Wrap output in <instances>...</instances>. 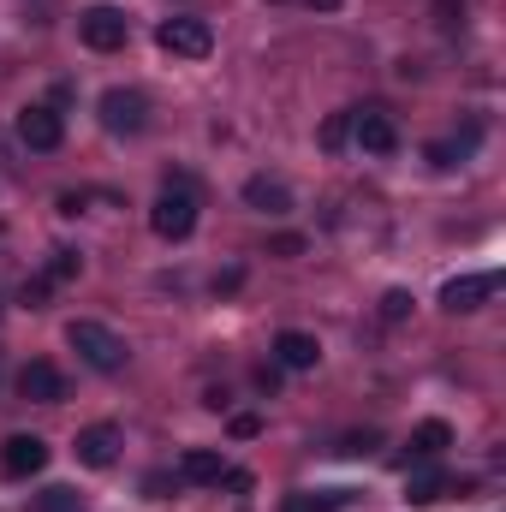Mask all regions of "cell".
I'll return each instance as SVG.
<instances>
[{
    "mask_svg": "<svg viewBox=\"0 0 506 512\" xmlns=\"http://www.w3.org/2000/svg\"><path fill=\"white\" fill-rule=\"evenodd\" d=\"M66 346H72L96 376H120V370H126V358H131L126 340H120L108 322H72V328H66Z\"/></svg>",
    "mask_w": 506,
    "mask_h": 512,
    "instance_id": "1",
    "label": "cell"
},
{
    "mask_svg": "<svg viewBox=\"0 0 506 512\" xmlns=\"http://www.w3.org/2000/svg\"><path fill=\"white\" fill-rule=\"evenodd\" d=\"M149 227H155V239H167V245L191 239V227H197V191H191L185 179H167L161 197H155V209H149Z\"/></svg>",
    "mask_w": 506,
    "mask_h": 512,
    "instance_id": "2",
    "label": "cell"
},
{
    "mask_svg": "<svg viewBox=\"0 0 506 512\" xmlns=\"http://www.w3.org/2000/svg\"><path fill=\"white\" fill-rule=\"evenodd\" d=\"M78 42L96 54H114L131 42V18L120 6H90V12H78Z\"/></svg>",
    "mask_w": 506,
    "mask_h": 512,
    "instance_id": "3",
    "label": "cell"
},
{
    "mask_svg": "<svg viewBox=\"0 0 506 512\" xmlns=\"http://www.w3.org/2000/svg\"><path fill=\"white\" fill-rule=\"evenodd\" d=\"M155 42H161L173 60H203V54L215 48V30H209V18H161Z\"/></svg>",
    "mask_w": 506,
    "mask_h": 512,
    "instance_id": "4",
    "label": "cell"
},
{
    "mask_svg": "<svg viewBox=\"0 0 506 512\" xmlns=\"http://www.w3.org/2000/svg\"><path fill=\"white\" fill-rule=\"evenodd\" d=\"M102 126L114 131V137H137V131L149 126V96H143V90H126V84H114V90L102 96Z\"/></svg>",
    "mask_w": 506,
    "mask_h": 512,
    "instance_id": "5",
    "label": "cell"
},
{
    "mask_svg": "<svg viewBox=\"0 0 506 512\" xmlns=\"http://www.w3.org/2000/svg\"><path fill=\"white\" fill-rule=\"evenodd\" d=\"M18 143H24V149H36V155L60 149V143H66V120H60V108H48V102L18 108Z\"/></svg>",
    "mask_w": 506,
    "mask_h": 512,
    "instance_id": "6",
    "label": "cell"
},
{
    "mask_svg": "<svg viewBox=\"0 0 506 512\" xmlns=\"http://www.w3.org/2000/svg\"><path fill=\"white\" fill-rule=\"evenodd\" d=\"M495 292H501V274H495V268H483V274H459V280H447V286H441V310L471 316V310H483Z\"/></svg>",
    "mask_w": 506,
    "mask_h": 512,
    "instance_id": "7",
    "label": "cell"
},
{
    "mask_svg": "<svg viewBox=\"0 0 506 512\" xmlns=\"http://www.w3.org/2000/svg\"><path fill=\"white\" fill-rule=\"evenodd\" d=\"M0 471H6L12 483L42 477V471H48V441H42V435H6V447H0Z\"/></svg>",
    "mask_w": 506,
    "mask_h": 512,
    "instance_id": "8",
    "label": "cell"
},
{
    "mask_svg": "<svg viewBox=\"0 0 506 512\" xmlns=\"http://www.w3.org/2000/svg\"><path fill=\"white\" fill-rule=\"evenodd\" d=\"M352 143L364 155H393L399 149V126L387 108H352Z\"/></svg>",
    "mask_w": 506,
    "mask_h": 512,
    "instance_id": "9",
    "label": "cell"
},
{
    "mask_svg": "<svg viewBox=\"0 0 506 512\" xmlns=\"http://www.w3.org/2000/svg\"><path fill=\"white\" fill-rule=\"evenodd\" d=\"M274 364H280V370H292V376L316 370V364H322L316 334H304V328H280V334H274Z\"/></svg>",
    "mask_w": 506,
    "mask_h": 512,
    "instance_id": "10",
    "label": "cell"
},
{
    "mask_svg": "<svg viewBox=\"0 0 506 512\" xmlns=\"http://www.w3.org/2000/svg\"><path fill=\"white\" fill-rule=\"evenodd\" d=\"M72 453H78V465H90V471H108V465L120 459V429H114V423H90V429H78Z\"/></svg>",
    "mask_w": 506,
    "mask_h": 512,
    "instance_id": "11",
    "label": "cell"
},
{
    "mask_svg": "<svg viewBox=\"0 0 506 512\" xmlns=\"http://www.w3.org/2000/svg\"><path fill=\"white\" fill-rule=\"evenodd\" d=\"M18 393H24V399H36V405H60V399H66V376H60L48 358H30V364H24V376H18Z\"/></svg>",
    "mask_w": 506,
    "mask_h": 512,
    "instance_id": "12",
    "label": "cell"
},
{
    "mask_svg": "<svg viewBox=\"0 0 506 512\" xmlns=\"http://www.w3.org/2000/svg\"><path fill=\"white\" fill-rule=\"evenodd\" d=\"M441 495H447V471H441V459H423V465L405 471V501H411V507H435Z\"/></svg>",
    "mask_w": 506,
    "mask_h": 512,
    "instance_id": "13",
    "label": "cell"
},
{
    "mask_svg": "<svg viewBox=\"0 0 506 512\" xmlns=\"http://www.w3.org/2000/svg\"><path fill=\"white\" fill-rule=\"evenodd\" d=\"M453 447V429L441 423V417H429V423H417L411 429V441H405V465H423V459H441Z\"/></svg>",
    "mask_w": 506,
    "mask_h": 512,
    "instance_id": "14",
    "label": "cell"
},
{
    "mask_svg": "<svg viewBox=\"0 0 506 512\" xmlns=\"http://www.w3.org/2000/svg\"><path fill=\"white\" fill-rule=\"evenodd\" d=\"M179 477H185V483H227L233 465H227L215 447H185V453H179Z\"/></svg>",
    "mask_w": 506,
    "mask_h": 512,
    "instance_id": "15",
    "label": "cell"
},
{
    "mask_svg": "<svg viewBox=\"0 0 506 512\" xmlns=\"http://www.w3.org/2000/svg\"><path fill=\"white\" fill-rule=\"evenodd\" d=\"M352 507V489H292L280 495V512H340Z\"/></svg>",
    "mask_w": 506,
    "mask_h": 512,
    "instance_id": "16",
    "label": "cell"
},
{
    "mask_svg": "<svg viewBox=\"0 0 506 512\" xmlns=\"http://www.w3.org/2000/svg\"><path fill=\"white\" fill-rule=\"evenodd\" d=\"M245 203H251L256 215H286V209H292V191H286L280 179L256 173V179H245Z\"/></svg>",
    "mask_w": 506,
    "mask_h": 512,
    "instance_id": "17",
    "label": "cell"
},
{
    "mask_svg": "<svg viewBox=\"0 0 506 512\" xmlns=\"http://www.w3.org/2000/svg\"><path fill=\"white\" fill-rule=\"evenodd\" d=\"M477 137H483V131L471 126L465 137H447V143H429V167H441V173H453L459 161H471V149H477Z\"/></svg>",
    "mask_w": 506,
    "mask_h": 512,
    "instance_id": "18",
    "label": "cell"
},
{
    "mask_svg": "<svg viewBox=\"0 0 506 512\" xmlns=\"http://www.w3.org/2000/svg\"><path fill=\"white\" fill-rule=\"evenodd\" d=\"M30 512H84V495H78V489H66V483H54V489L30 495Z\"/></svg>",
    "mask_w": 506,
    "mask_h": 512,
    "instance_id": "19",
    "label": "cell"
},
{
    "mask_svg": "<svg viewBox=\"0 0 506 512\" xmlns=\"http://www.w3.org/2000/svg\"><path fill=\"white\" fill-rule=\"evenodd\" d=\"M346 137H352V108H346V114H334V120L322 126V143H328V149H340Z\"/></svg>",
    "mask_w": 506,
    "mask_h": 512,
    "instance_id": "20",
    "label": "cell"
},
{
    "mask_svg": "<svg viewBox=\"0 0 506 512\" xmlns=\"http://www.w3.org/2000/svg\"><path fill=\"white\" fill-rule=\"evenodd\" d=\"M411 316V292H387L381 298V322H405Z\"/></svg>",
    "mask_w": 506,
    "mask_h": 512,
    "instance_id": "21",
    "label": "cell"
},
{
    "mask_svg": "<svg viewBox=\"0 0 506 512\" xmlns=\"http://www.w3.org/2000/svg\"><path fill=\"white\" fill-rule=\"evenodd\" d=\"M376 441H381L376 429H364V435H346V441H340V453H346V459H358V453H370Z\"/></svg>",
    "mask_w": 506,
    "mask_h": 512,
    "instance_id": "22",
    "label": "cell"
},
{
    "mask_svg": "<svg viewBox=\"0 0 506 512\" xmlns=\"http://www.w3.org/2000/svg\"><path fill=\"white\" fill-rule=\"evenodd\" d=\"M78 268H84V262H78L72 251H54V262H48V274H54V280H72Z\"/></svg>",
    "mask_w": 506,
    "mask_h": 512,
    "instance_id": "23",
    "label": "cell"
},
{
    "mask_svg": "<svg viewBox=\"0 0 506 512\" xmlns=\"http://www.w3.org/2000/svg\"><path fill=\"white\" fill-rule=\"evenodd\" d=\"M256 429H262V417H251V411H245V417H233V435H239V441H251Z\"/></svg>",
    "mask_w": 506,
    "mask_h": 512,
    "instance_id": "24",
    "label": "cell"
},
{
    "mask_svg": "<svg viewBox=\"0 0 506 512\" xmlns=\"http://www.w3.org/2000/svg\"><path fill=\"white\" fill-rule=\"evenodd\" d=\"M310 6H322V12H334V6H340V0H310Z\"/></svg>",
    "mask_w": 506,
    "mask_h": 512,
    "instance_id": "25",
    "label": "cell"
}]
</instances>
